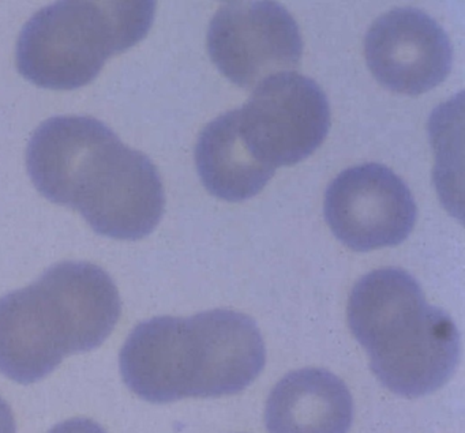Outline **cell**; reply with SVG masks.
<instances>
[{
  "label": "cell",
  "instance_id": "cell-5",
  "mask_svg": "<svg viewBox=\"0 0 465 433\" xmlns=\"http://www.w3.org/2000/svg\"><path fill=\"white\" fill-rule=\"evenodd\" d=\"M119 364L126 386L148 402L209 398L211 342L205 315L143 321L124 343Z\"/></svg>",
  "mask_w": 465,
  "mask_h": 433
},
{
  "label": "cell",
  "instance_id": "cell-11",
  "mask_svg": "<svg viewBox=\"0 0 465 433\" xmlns=\"http://www.w3.org/2000/svg\"><path fill=\"white\" fill-rule=\"evenodd\" d=\"M195 163L206 190L228 202L257 195L276 171L250 152L239 131L236 109L203 128L195 147Z\"/></svg>",
  "mask_w": 465,
  "mask_h": 433
},
{
  "label": "cell",
  "instance_id": "cell-12",
  "mask_svg": "<svg viewBox=\"0 0 465 433\" xmlns=\"http://www.w3.org/2000/svg\"><path fill=\"white\" fill-rule=\"evenodd\" d=\"M48 433H107L102 425L94 419L72 418L54 427Z\"/></svg>",
  "mask_w": 465,
  "mask_h": 433
},
{
  "label": "cell",
  "instance_id": "cell-13",
  "mask_svg": "<svg viewBox=\"0 0 465 433\" xmlns=\"http://www.w3.org/2000/svg\"><path fill=\"white\" fill-rule=\"evenodd\" d=\"M17 425H15V414L9 403L0 397V433H15Z\"/></svg>",
  "mask_w": 465,
  "mask_h": 433
},
{
  "label": "cell",
  "instance_id": "cell-6",
  "mask_svg": "<svg viewBox=\"0 0 465 433\" xmlns=\"http://www.w3.org/2000/svg\"><path fill=\"white\" fill-rule=\"evenodd\" d=\"M236 113L250 152L273 169L306 160L331 128L325 93L312 79L293 71L263 79Z\"/></svg>",
  "mask_w": 465,
  "mask_h": 433
},
{
  "label": "cell",
  "instance_id": "cell-10",
  "mask_svg": "<svg viewBox=\"0 0 465 433\" xmlns=\"http://www.w3.org/2000/svg\"><path fill=\"white\" fill-rule=\"evenodd\" d=\"M352 421L353 400L347 384L322 368L288 373L266 402L269 433H348Z\"/></svg>",
  "mask_w": 465,
  "mask_h": 433
},
{
  "label": "cell",
  "instance_id": "cell-2",
  "mask_svg": "<svg viewBox=\"0 0 465 433\" xmlns=\"http://www.w3.org/2000/svg\"><path fill=\"white\" fill-rule=\"evenodd\" d=\"M118 288L89 261H62L26 288L0 297V373L42 380L64 357L99 348L121 318Z\"/></svg>",
  "mask_w": 465,
  "mask_h": 433
},
{
  "label": "cell",
  "instance_id": "cell-4",
  "mask_svg": "<svg viewBox=\"0 0 465 433\" xmlns=\"http://www.w3.org/2000/svg\"><path fill=\"white\" fill-rule=\"evenodd\" d=\"M156 3L56 2L35 14L17 43V67L36 86L74 90L97 78L107 59L140 43Z\"/></svg>",
  "mask_w": 465,
  "mask_h": 433
},
{
  "label": "cell",
  "instance_id": "cell-7",
  "mask_svg": "<svg viewBox=\"0 0 465 433\" xmlns=\"http://www.w3.org/2000/svg\"><path fill=\"white\" fill-rule=\"evenodd\" d=\"M208 51L225 78L254 87L292 71L301 62L303 40L295 19L279 3L235 0L223 3L212 19Z\"/></svg>",
  "mask_w": 465,
  "mask_h": 433
},
{
  "label": "cell",
  "instance_id": "cell-8",
  "mask_svg": "<svg viewBox=\"0 0 465 433\" xmlns=\"http://www.w3.org/2000/svg\"><path fill=\"white\" fill-rule=\"evenodd\" d=\"M323 212L334 236L359 252L401 244L418 217L410 188L381 163L341 172L326 190Z\"/></svg>",
  "mask_w": 465,
  "mask_h": 433
},
{
  "label": "cell",
  "instance_id": "cell-3",
  "mask_svg": "<svg viewBox=\"0 0 465 433\" xmlns=\"http://www.w3.org/2000/svg\"><path fill=\"white\" fill-rule=\"evenodd\" d=\"M348 323L372 372L393 394H432L456 369V324L427 304L418 280L404 270L386 267L364 275L351 293Z\"/></svg>",
  "mask_w": 465,
  "mask_h": 433
},
{
  "label": "cell",
  "instance_id": "cell-9",
  "mask_svg": "<svg viewBox=\"0 0 465 433\" xmlns=\"http://www.w3.org/2000/svg\"><path fill=\"white\" fill-rule=\"evenodd\" d=\"M370 71L391 92L418 95L437 87L451 70L445 30L418 8H396L372 24L364 40Z\"/></svg>",
  "mask_w": 465,
  "mask_h": 433
},
{
  "label": "cell",
  "instance_id": "cell-1",
  "mask_svg": "<svg viewBox=\"0 0 465 433\" xmlns=\"http://www.w3.org/2000/svg\"><path fill=\"white\" fill-rule=\"evenodd\" d=\"M26 168L45 198L77 210L102 236L143 239L164 214L156 166L94 117L43 122L29 142Z\"/></svg>",
  "mask_w": 465,
  "mask_h": 433
}]
</instances>
